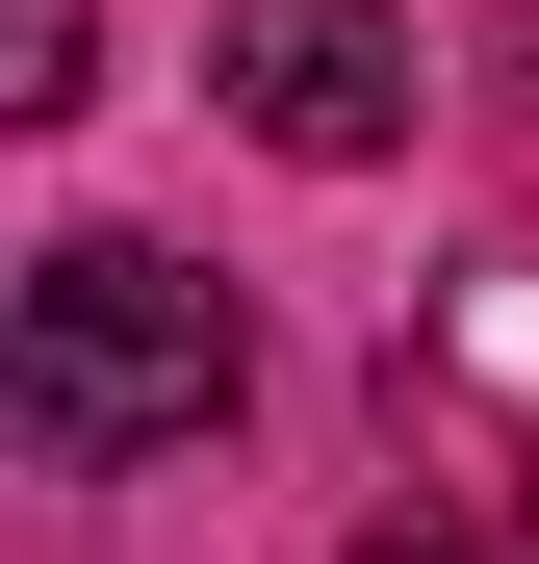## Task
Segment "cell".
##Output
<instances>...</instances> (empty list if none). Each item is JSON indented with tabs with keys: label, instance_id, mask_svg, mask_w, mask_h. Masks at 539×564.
I'll return each instance as SVG.
<instances>
[{
	"label": "cell",
	"instance_id": "1",
	"mask_svg": "<svg viewBox=\"0 0 539 564\" xmlns=\"http://www.w3.org/2000/svg\"><path fill=\"white\" fill-rule=\"evenodd\" d=\"M257 386V334H231V282H180L154 231H52L26 257V308H0V436L26 462H180V436H231Z\"/></svg>",
	"mask_w": 539,
	"mask_h": 564
},
{
	"label": "cell",
	"instance_id": "2",
	"mask_svg": "<svg viewBox=\"0 0 539 564\" xmlns=\"http://www.w3.org/2000/svg\"><path fill=\"white\" fill-rule=\"evenodd\" d=\"M231 129L257 154H309V180H359V154H411V0H231Z\"/></svg>",
	"mask_w": 539,
	"mask_h": 564
},
{
	"label": "cell",
	"instance_id": "3",
	"mask_svg": "<svg viewBox=\"0 0 539 564\" xmlns=\"http://www.w3.org/2000/svg\"><path fill=\"white\" fill-rule=\"evenodd\" d=\"M104 77V0H0V104H77Z\"/></svg>",
	"mask_w": 539,
	"mask_h": 564
},
{
	"label": "cell",
	"instance_id": "4",
	"mask_svg": "<svg viewBox=\"0 0 539 564\" xmlns=\"http://www.w3.org/2000/svg\"><path fill=\"white\" fill-rule=\"evenodd\" d=\"M359 564H514V539H463V513H386V539H359Z\"/></svg>",
	"mask_w": 539,
	"mask_h": 564
}]
</instances>
